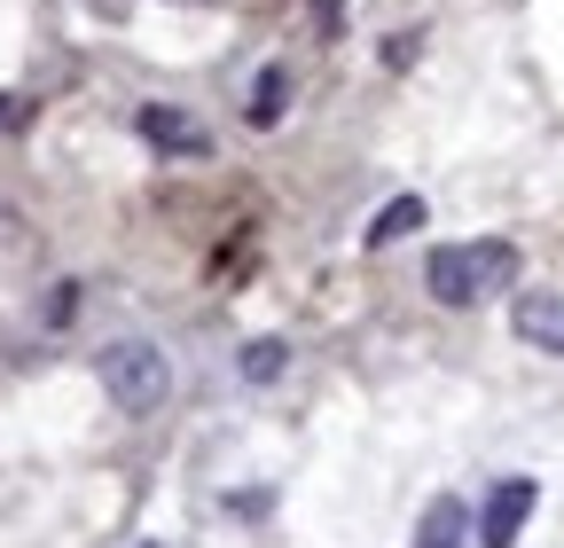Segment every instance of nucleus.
<instances>
[{
  "label": "nucleus",
  "mask_w": 564,
  "mask_h": 548,
  "mask_svg": "<svg viewBox=\"0 0 564 548\" xmlns=\"http://www.w3.org/2000/svg\"><path fill=\"white\" fill-rule=\"evenodd\" d=\"M408 228H423V196H392L384 212H377V220L361 228V243H369V251H384V243H400Z\"/></svg>",
  "instance_id": "nucleus-6"
},
{
  "label": "nucleus",
  "mask_w": 564,
  "mask_h": 548,
  "mask_svg": "<svg viewBox=\"0 0 564 548\" xmlns=\"http://www.w3.org/2000/svg\"><path fill=\"white\" fill-rule=\"evenodd\" d=\"M533 509H541L533 478H494L486 502H478V548H518V533H525Z\"/></svg>",
  "instance_id": "nucleus-3"
},
{
  "label": "nucleus",
  "mask_w": 564,
  "mask_h": 548,
  "mask_svg": "<svg viewBox=\"0 0 564 548\" xmlns=\"http://www.w3.org/2000/svg\"><path fill=\"white\" fill-rule=\"evenodd\" d=\"M102 392L118 399V416H158L165 392H173V369L158 346H141V337H126V346L102 353Z\"/></svg>",
  "instance_id": "nucleus-2"
},
{
  "label": "nucleus",
  "mask_w": 564,
  "mask_h": 548,
  "mask_svg": "<svg viewBox=\"0 0 564 548\" xmlns=\"http://www.w3.org/2000/svg\"><path fill=\"white\" fill-rule=\"evenodd\" d=\"M282 353H291L282 337H251V346H243V376H251V384H274V376H282Z\"/></svg>",
  "instance_id": "nucleus-9"
},
{
  "label": "nucleus",
  "mask_w": 564,
  "mask_h": 548,
  "mask_svg": "<svg viewBox=\"0 0 564 548\" xmlns=\"http://www.w3.org/2000/svg\"><path fill=\"white\" fill-rule=\"evenodd\" d=\"M415 548H463V502H432V509H423Z\"/></svg>",
  "instance_id": "nucleus-7"
},
{
  "label": "nucleus",
  "mask_w": 564,
  "mask_h": 548,
  "mask_svg": "<svg viewBox=\"0 0 564 548\" xmlns=\"http://www.w3.org/2000/svg\"><path fill=\"white\" fill-rule=\"evenodd\" d=\"M510 329L525 337L533 353H556V361H564V298H556V291H525V298L510 306Z\"/></svg>",
  "instance_id": "nucleus-4"
},
{
  "label": "nucleus",
  "mask_w": 564,
  "mask_h": 548,
  "mask_svg": "<svg viewBox=\"0 0 564 548\" xmlns=\"http://www.w3.org/2000/svg\"><path fill=\"white\" fill-rule=\"evenodd\" d=\"M282 95H291V72H282V63H267L259 87H251V125H274V118H282Z\"/></svg>",
  "instance_id": "nucleus-8"
},
{
  "label": "nucleus",
  "mask_w": 564,
  "mask_h": 548,
  "mask_svg": "<svg viewBox=\"0 0 564 548\" xmlns=\"http://www.w3.org/2000/svg\"><path fill=\"white\" fill-rule=\"evenodd\" d=\"M314 24H322V40H337V24H345V0H314Z\"/></svg>",
  "instance_id": "nucleus-10"
},
{
  "label": "nucleus",
  "mask_w": 564,
  "mask_h": 548,
  "mask_svg": "<svg viewBox=\"0 0 564 548\" xmlns=\"http://www.w3.org/2000/svg\"><path fill=\"white\" fill-rule=\"evenodd\" d=\"M141 142H158L173 157H204V125L181 118V110H165V102H150V110H141Z\"/></svg>",
  "instance_id": "nucleus-5"
},
{
  "label": "nucleus",
  "mask_w": 564,
  "mask_h": 548,
  "mask_svg": "<svg viewBox=\"0 0 564 548\" xmlns=\"http://www.w3.org/2000/svg\"><path fill=\"white\" fill-rule=\"evenodd\" d=\"M150 548H165V540H150Z\"/></svg>",
  "instance_id": "nucleus-13"
},
{
  "label": "nucleus",
  "mask_w": 564,
  "mask_h": 548,
  "mask_svg": "<svg viewBox=\"0 0 564 548\" xmlns=\"http://www.w3.org/2000/svg\"><path fill=\"white\" fill-rule=\"evenodd\" d=\"M518 283V243L486 235V243H440L432 259H423V291H432L440 306H486L494 291Z\"/></svg>",
  "instance_id": "nucleus-1"
},
{
  "label": "nucleus",
  "mask_w": 564,
  "mask_h": 548,
  "mask_svg": "<svg viewBox=\"0 0 564 548\" xmlns=\"http://www.w3.org/2000/svg\"><path fill=\"white\" fill-rule=\"evenodd\" d=\"M196 9H212V0H196Z\"/></svg>",
  "instance_id": "nucleus-12"
},
{
  "label": "nucleus",
  "mask_w": 564,
  "mask_h": 548,
  "mask_svg": "<svg viewBox=\"0 0 564 548\" xmlns=\"http://www.w3.org/2000/svg\"><path fill=\"white\" fill-rule=\"evenodd\" d=\"M9 118H17V95H0V125H9Z\"/></svg>",
  "instance_id": "nucleus-11"
}]
</instances>
